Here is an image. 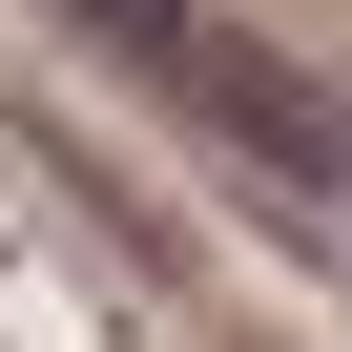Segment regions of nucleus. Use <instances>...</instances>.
Here are the masks:
<instances>
[{"mask_svg": "<svg viewBox=\"0 0 352 352\" xmlns=\"http://www.w3.org/2000/svg\"><path fill=\"white\" fill-rule=\"evenodd\" d=\"M63 21H83V42H124L145 83H187V104H208L228 145H270V166H331V104H311V83L270 63V42H228L208 0H63Z\"/></svg>", "mask_w": 352, "mask_h": 352, "instance_id": "obj_1", "label": "nucleus"}]
</instances>
